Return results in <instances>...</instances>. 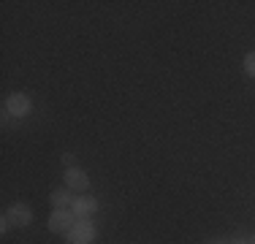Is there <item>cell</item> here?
<instances>
[{"label": "cell", "instance_id": "1", "mask_svg": "<svg viewBox=\"0 0 255 244\" xmlns=\"http://www.w3.org/2000/svg\"><path fill=\"white\" fill-rule=\"evenodd\" d=\"M74 225H76V215L71 209H54L49 215V220H46V228L52 234H68Z\"/></svg>", "mask_w": 255, "mask_h": 244}, {"label": "cell", "instance_id": "2", "mask_svg": "<svg viewBox=\"0 0 255 244\" xmlns=\"http://www.w3.org/2000/svg\"><path fill=\"white\" fill-rule=\"evenodd\" d=\"M33 112V101L25 95V93H11L5 98V114H11V117H27V114Z\"/></svg>", "mask_w": 255, "mask_h": 244}, {"label": "cell", "instance_id": "3", "mask_svg": "<svg viewBox=\"0 0 255 244\" xmlns=\"http://www.w3.org/2000/svg\"><path fill=\"white\" fill-rule=\"evenodd\" d=\"M63 179H65V187H68V190H76L79 195L90 190V176H87V171H84V168H76V166L74 168H65Z\"/></svg>", "mask_w": 255, "mask_h": 244}, {"label": "cell", "instance_id": "4", "mask_svg": "<svg viewBox=\"0 0 255 244\" xmlns=\"http://www.w3.org/2000/svg\"><path fill=\"white\" fill-rule=\"evenodd\" d=\"M71 212L76 215V220H87L93 217L95 212H98V198H93V195H79V198H74V204H71Z\"/></svg>", "mask_w": 255, "mask_h": 244}, {"label": "cell", "instance_id": "5", "mask_svg": "<svg viewBox=\"0 0 255 244\" xmlns=\"http://www.w3.org/2000/svg\"><path fill=\"white\" fill-rule=\"evenodd\" d=\"M68 236H71V244H90L95 239V228H93V223H79L74 225V228L68 231Z\"/></svg>", "mask_w": 255, "mask_h": 244}, {"label": "cell", "instance_id": "6", "mask_svg": "<svg viewBox=\"0 0 255 244\" xmlns=\"http://www.w3.org/2000/svg\"><path fill=\"white\" fill-rule=\"evenodd\" d=\"M8 220L14 225H19V228H25V225H30L33 223V209H30L27 204H14V206H8Z\"/></svg>", "mask_w": 255, "mask_h": 244}, {"label": "cell", "instance_id": "7", "mask_svg": "<svg viewBox=\"0 0 255 244\" xmlns=\"http://www.w3.org/2000/svg\"><path fill=\"white\" fill-rule=\"evenodd\" d=\"M49 204L54 206V209H68V206L74 204V198H71V190H68V187H63V190H52Z\"/></svg>", "mask_w": 255, "mask_h": 244}, {"label": "cell", "instance_id": "8", "mask_svg": "<svg viewBox=\"0 0 255 244\" xmlns=\"http://www.w3.org/2000/svg\"><path fill=\"white\" fill-rule=\"evenodd\" d=\"M245 73L250 79H255V52H247L245 54Z\"/></svg>", "mask_w": 255, "mask_h": 244}, {"label": "cell", "instance_id": "9", "mask_svg": "<svg viewBox=\"0 0 255 244\" xmlns=\"http://www.w3.org/2000/svg\"><path fill=\"white\" fill-rule=\"evenodd\" d=\"M11 220H8V215H3V220H0V234H8V228H11Z\"/></svg>", "mask_w": 255, "mask_h": 244}, {"label": "cell", "instance_id": "10", "mask_svg": "<svg viewBox=\"0 0 255 244\" xmlns=\"http://www.w3.org/2000/svg\"><path fill=\"white\" fill-rule=\"evenodd\" d=\"M60 160H63V166H65V168H74V155H71V152H65V155L60 157Z\"/></svg>", "mask_w": 255, "mask_h": 244}, {"label": "cell", "instance_id": "11", "mask_svg": "<svg viewBox=\"0 0 255 244\" xmlns=\"http://www.w3.org/2000/svg\"><path fill=\"white\" fill-rule=\"evenodd\" d=\"M231 244H250V239H242L239 236V239H231Z\"/></svg>", "mask_w": 255, "mask_h": 244}, {"label": "cell", "instance_id": "12", "mask_svg": "<svg viewBox=\"0 0 255 244\" xmlns=\"http://www.w3.org/2000/svg\"><path fill=\"white\" fill-rule=\"evenodd\" d=\"M209 244H231V242H226V239H215V242H209Z\"/></svg>", "mask_w": 255, "mask_h": 244}, {"label": "cell", "instance_id": "13", "mask_svg": "<svg viewBox=\"0 0 255 244\" xmlns=\"http://www.w3.org/2000/svg\"><path fill=\"white\" fill-rule=\"evenodd\" d=\"M250 244H255V234H253V236H250Z\"/></svg>", "mask_w": 255, "mask_h": 244}]
</instances>
